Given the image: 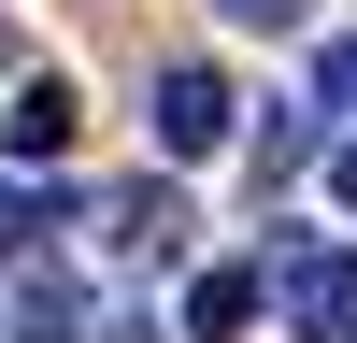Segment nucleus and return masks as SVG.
Wrapping results in <instances>:
<instances>
[{
	"label": "nucleus",
	"mask_w": 357,
	"mask_h": 343,
	"mask_svg": "<svg viewBox=\"0 0 357 343\" xmlns=\"http://www.w3.org/2000/svg\"><path fill=\"white\" fill-rule=\"evenodd\" d=\"M257 300H272V272H243V257H215V272H186V329L172 343H243Z\"/></svg>",
	"instance_id": "nucleus-4"
},
{
	"label": "nucleus",
	"mask_w": 357,
	"mask_h": 343,
	"mask_svg": "<svg viewBox=\"0 0 357 343\" xmlns=\"http://www.w3.org/2000/svg\"><path fill=\"white\" fill-rule=\"evenodd\" d=\"M314 114H357V43H329V57H314Z\"/></svg>",
	"instance_id": "nucleus-8"
},
{
	"label": "nucleus",
	"mask_w": 357,
	"mask_h": 343,
	"mask_svg": "<svg viewBox=\"0 0 357 343\" xmlns=\"http://www.w3.org/2000/svg\"><path fill=\"white\" fill-rule=\"evenodd\" d=\"M100 343H172V329H143V314H129V329H100Z\"/></svg>",
	"instance_id": "nucleus-11"
},
{
	"label": "nucleus",
	"mask_w": 357,
	"mask_h": 343,
	"mask_svg": "<svg viewBox=\"0 0 357 343\" xmlns=\"http://www.w3.org/2000/svg\"><path fill=\"white\" fill-rule=\"evenodd\" d=\"M229 129H243L229 72H158V143H172V158H215Z\"/></svg>",
	"instance_id": "nucleus-3"
},
{
	"label": "nucleus",
	"mask_w": 357,
	"mask_h": 343,
	"mask_svg": "<svg viewBox=\"0 0 357 343\" xmlns=\"http://www.w3.org/2000/svg\"><path fill=\"white\" fill-rule=\"evenodd\" d=\"M272 300H286L301 343H357V257L343 243H286L272 257Z\"/></svg>",
	"instance_id": "nucleus-1"
},
{
	"label": "nucleus",
	"mask_w": 357,
	"mask_h": 343,
	"mask_svg": "<svg viewBox=\"0 0 357 343\" xmlns=\"http://www.w3.org/2000/svg\"><path fill=\"white\" fill-rule=\"evenodd\" d=\"M29 243H43V200H29V186H0V272H15Z\"/></svg>",
	"instance_id": "nucleus-7"
},
{
	"label": "nucleus",
	"mask_w": 357,
	"mask_h": 343,
	"mask_svg": "<svg viewBox=\"0 0 357 343\" xmlns=\"http://www.w3.org/2000/svg\"><path fill=\"white\" fill-rule=\"evenodd\" d=\"M72 114H86L72 86H57V72H29V86H15V114H0V143H15L29 172H43V158H72Z\"/></svg>",
	"instance_id": "nucleus-5"
},
{
	"label": "nucleus",
	"mask_w": 357,
	"mask_h": 343,
	"mask_svg": "<svg viewBox=\"0 0 357 343\" xmlns=\"http://www.w3.org/2000/svg\"><path fill=\"white\" fill-rule=\"evenodd\" d=\"M329 200H343V215H357V143H329Z\"/></svg>",
	"instance_id": "nucleus-10"
},
{
	"label": "nucleus",
	"mask_w": 357,
	"mask_h": 343,
	"mask_svg": "<svg viewBox=\"0 0 357 343\" xmlns=\"http://www.w3.org/2000/svg\"><path fill=\"white\" fill-rule=\"evenodd\" d=\"M215 15H229V29H301L314 0H215Z\"/></svg>",
	"instance_id": "nucleus-9"
},
{
	"label": "nucleus",
	"mask_w": 357,
	"mask_h": 343,
	"mask_svg": "<svg viewBox=\"0 0 357 343\" xmlns=\"http://www.w3.org/2000/svg\"><path fill=\"white\" fill-rule=\"evenodd\" d=\"M15 343H86V314H72V286H15Z\"/></svg>",
	"instance_id": "nucleus-6"
},
{
	"label": "nucleus",
	"mask_w": 357,
	"mask_h": 343,
	"mask_svg": "<svg viewBox=\"0 0 357 343\" xmlns=\"http://www.w3.org/2000/svg\"><path fill=\"white\" fill-rule=\"evenodd\" d=\"M86 229H100V257H129V272H158V257L186 243V200H172L158 172H129V186H100V200H86Z\"/></svg>",
	"instance_id": "nucleus-2"
}]
</instances>
